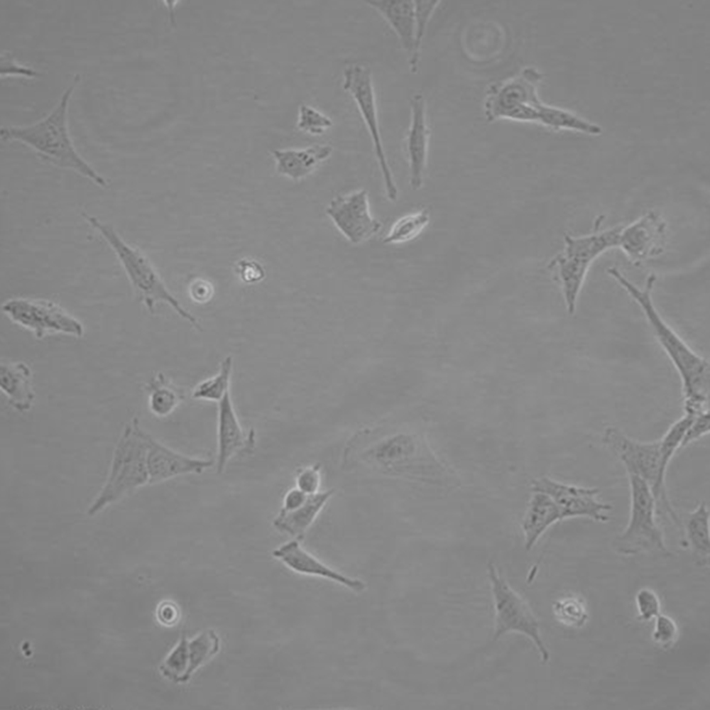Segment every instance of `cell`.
Instances as JSON below:
<instances>
[{"instance_id":"52a82bcc","label":"cell","mask_w":710,"mask_h":710,"mask_svg":"<svg viewBox=\"0 0 710 710\" xmlns=\"http://www.w3.org/2000/svg\"><path fill=\"white\" fill-rule=\"evenodd\" d=\"M602 440L625 466L628 475L638 476L650 488L656 506L662 508L679 524L672 506L665 483L660 477V442L635 440L616 427L605 429Z\"/></svg>"},{"instance_id":"83f0119b","label":"cell","mask_w":710,"mask_h":710,"mask_svg":"<svg viewBox=\"0 0 710 710\" xmlns=\"http://www.w3.org/2000/svg\"><path fill=\"white\" fill-rule=\"evenodd\" d=\"M430 219V212L426 209L404 215L393 223L383 242L386 244L408 242L422 232Z\"/></svg>"},{"instance_id":"7a4b0ae2","label":"cell","mask_w":710,"mask_h":710,"mask_svg":"<svg viewBox=\"0 0 710 710\" xmlns=\"http://www.w3.org/2000/svg\"><path fill=\"white\" fill-rule=\"evenodd\" d=\"M346 467H365L384 475L425 481L437 464L424 441L407 432H364L351 439L343 454Z\"/></svg>"},{"instance_id":"cb8c5ba5","label":"cell","mask_w":710,"mask_h":710,"mask_svg":"<svg viewBox=\"0 0 710 710\" xmlns=\"http://www.w3.org/2000/svg\"><path fill=\"white\" fill-rule=\"evenodd\" d=\"M0 388L9 404L19 412L28 410L35 398L31 371L22 361L3 364L0 366Z\"/></svg>"},{"instance_id":"e575fe53","label":"cell","mask_w":710,"mask_h":710,"mask_svg":"<svg viewBox=\"0 0 710 710\" xmlns=\"http://www.w3.org/2000/svg\"><path fill=\"white\" fill-rule=\"evenodd\" d=\"M636 604L640 620L649 621L660 612V602L656 594L650 589H642L636 595Z\"/></svg>"},{"instance_id":"8fae6325","label":"cell","mask_w":710,"mask_h":710,"mask_svg":"<svg viewBox=\"0 0 710 710\" xmlns=\"http://www.w3.org/2000/svg\"><path fill=\"white\" fill-rule=\"evenodd\" d=\"M492 583V591L496 611V631L493 640L509 631H516L532 640L540 653L542 660H549L539 633L538 623L525 601L501 577L492 562L488 564Z\"/></svg>"},{"instance_id":"6da1fadb","label":"cell","mask_w":710,"mask_h":710,"mask_svg":"<svg viewBox=\"0 0 710 710\" xmlns=\"http://www.w3.org/2000/svg\"><path fill=\"white\" fill-rule=\"evenodd\" d=\"M607 273L641 308L658 343L678 372L682 384L684 409L703 410L709 392V364L679 336L657 311L652 297L656 275L654 273L648 275L644 287L640 288L616 266L609 267Z\"/></svg>"},{"instance_id":"30bf717a","label":"cell","mask_w":710,"mask_h":710,"mask_svg":"<svg viewBox=\"0 0 710 710\" xmlns=\"http://www.w3.org/2000/svg\"><path fill=\"white\" fill-rule=\"evenodd\" d=\"M343 77V89L351 94L356 102L373 141L387 197L390 200L395 201L398 189L381 141L371 70L361 64L350 65L344 70Z\"/></svg>"},{"instance_id":"f546056e","label":"cell","mask_w":710,"mask_h":710,"mask_svg":"<svg viewBox=\"0 0 710 710\" xmlns=\"http://www.w3.org/2000/svg\"><path fill=\"white\" fill-rule=\"evenodd\" d=\"M686 537L696 552L704 555L709 554V510L705 503H699L689 515Z\"/></svg>"},{"instance_id":"ab89813d","label":"cell","mask_w":710,"mask_h":710,"mask_svg":"<svg viewBox=\"0 0 710 710\" xmlns=\"http://www.w3.org/2000/svg\"><path fill=\"white\" fill-rule=\"evenodd\" d=\"M160 621L165 626H173L177 623L180 617V610L177 605L171 601L163 603L158 611Z\"/></svg>"},{"instance_id":"3957f363","label":"cell","mask_w":710,"mask_h":710,"mask_svg":"<svg viewBox=\"0 0 710 710\" xmlns=\"http://www.w3.org/2000/svg\"><path fill=\"white\" fill-rule=\"evenodd\" d=\"M73 88L68 87L48 116L31 126L1 129V138L21 141L52 164L73 170L97 185L106 187V179L77 152L68 133L67 109Z\"/></svg>"},{"instance_id":"44dd1931","label":"cell","mask_w":710,"mask_h":710,"mask_svg":"<svg viewBox=\"0 0 710 710\" xmlns=\"http://www.w3.org/2000/svg\"><path fill=\"white\" fill-rule=\"evenodd\" d=\"M332 153L329 145L315 144L300 149H276L272 155L279 174L300 180L312 173Z\"/></svg>"},{"instance_id":"9c48e42d","label":"cell","mask_w":710,"mask_h":710,"mask_svg":"<svg viewBox=\"0 0 710 710\" xmlns=\"http://www.w3.org/2000/svg\"><path fill=\"white\" fill-rule=\"evenodd\" d=\"M542 78L536 69L527 67L513 79L492 85L485 102L488 120L538 121L539 110L543 103L537 97V88Z\"/></svg>"},{"instance_id":"f35d334b","label":"cell","mask_w":710,"mask_h":710,"mask_svg":"<svg viewBox=\"0 0 710 710\" xmlns=\"http://www.w3.org/2000/svg\"><path fill=\"white\" fill-rule=\"evenodd\" d=\"M1 75H18L32 77H36L38 73L33 70L16 64L11 55L6 52L1 55Z\"/></svg>"},{"instance_id":"f1b7e54d","label":"cell","mask_w":710,"mask_h":710,"mask_svg":"<svg viewBox=\"0 0 710 710\" xmlns=\"http://www.w3.org/2000/svg\"><path fill=\"white\" fill-rule=\"evenodd\" d=\"M554 129H574L591 135H599L600 126L591 124L576 115L553 106L542 104L538 114V121Z\"/></svg>"},{"instance_id":"ac0fdd59","label":"cell","mask_w":710,"mask_h":710,"mask_svg":"<svg viewBox=\"0 0 710 710\" xmlns=\"http://www.w3.org/2000/svg\"><path fill=\"white\" fill-rule=\"evenodd\" d=\"M411 120L406 140L410 168V185L417 190L423 184L427 166L430 131L426 121L425 102L420 94L410 101Z\"/></svg>"},{"instance_id":"ba28073f","label":"cell","mask_w":710,"mask_h":710,"mask_svg":"<svg viewBox=\"0 0 710 710\" xmlns=\"http://www.w3.org/2000/svg\"><path fill=\"white\" fill-rule=\"evenodd\" d=\"M630 490V518L626 528L613 541L620 553L647 552L669 554L661 530L655 520L656 502L649 486L633 475H628Z\"/></svg>"},{"instance_id":"2e32d148","label":"cell","mask_w":710,"mask_h":710,"mask_svg":"<svg viewBox=\"0 0 710 710\" xmlns=\"http://www.w3.org/2000/svg\"><path fill=\"white\" fill-rule=\"evenodd\" d=\"M219 638L212 629L202 632L190 640L182 635L163 661L160 670L175 683L186 682L200 667L219 652Z\"/></svg>"},{"instance_id":"74e56055","label":"cell","mask_w":710,"mask_h":710,"mask_svg":"<svg viewBox=\"0 0 710 710\" xmlns=\"http://www.w3.org/2000/svg\"><path fill=\"white\" fill-rule=\"evenodd\" d=\"M236 271L241 280L246 283H258L265 277L263 268L254 261L241 260L237 264Z\"/></svg>"},{"instance_id":"8992f818","label":"cell","mask_w":710,"mask_h":710,"mask_svg":"<svg viewBox=\"0 0 710 710\" xmlns=\"http://www.w3.org/2000/svg\"><path fill=\"white\" fill-rule=\"evenodd\" d=\"M148 437L137 418L125 426L114 452L106 481L89 506V515H96L129 492L148 484Z\"/></svg>"},{"instance_id":"5b68a950","label":"cell","mask_w":710,"mask_h":710,"mask_svg":"<svg viewBox=\"0 0 710 710\" xmlns=\"http://www.w3.org/2000/svg\"><path fill=\"white\" fill-rule=\"evenodd\" d=\"M602 218L599 217L592 232L573 236L564 234L563 250L551 259L548 268L558 281L567 310L575 312L577 299L593 262L606 251L618 247L620 231L623 226L600 230Z\"/></svg>"},{"instance_id":"8d00e7d4","label":"cell","mask_w":710,"mask_h":710,"mask_svg":"<svg viewBox=\"0 0 710 710\" xmlns=\"http://www.w3.org/2000/svg\"><path fill=\"white\" fill-rule=\"evenodd\" d=\"M709 411L698 413L684 432L680 447H684L709 432Z\"/></svg>"},{"instance_id":"836d02e7","label":"cell","mask_w":710,"mask_h":710,"mask_svg":"<svg viewBox=\"0 0 710 710\" xmlns=\"http://www.w3.org/2000/svg\"><path fill=\"white\" fill-rule=\"evenodd\" d=\"M296 487L307 494L320 491L321 465L314 464L298 470L295 477Z\"/></svg>"},{"instance_id":"7c38bea8","label":"cell","mask_w":710,"mask_h":710,"mask_svg":"<svg viewBox=\"0 0 710 710\" xmlns=\"http://www.w3.org/2000/svg\"><path fill=\"white\" fill-rule=\"evenodd\" d=\"M2 310L16 323L40 339L50 332L80 337L82 323L58 304L44 299L13 298L4 302Z\"/></svg>"},{"instance_id":"4dcf8cb0","label":"cell","mask_w":710,"mask_h":710,"mask_svg":"<svg viewBox=\"0 0 710 710\" xmlns=\"http://www.w3.org/2000/svg\"><path fill=\"white\" fill-rule=\"evenodd\" d=\"M415 2V41L410 55L409 65L411 72H416L420 58L421 45L430 17L439 1L417 0Z\"/></svg>"},{"instance_id":"484cf974","label":"cell","mask_w":710,"mask_h":710,"mask_svg":"<svg viewBox=\"0 0 710 710\" xmlns=\"http://www.w3.org/2000/svg\"><path fill=\"white\" fill-rule=\"evenodd\" d=\"M147 389L150 410L160 417L170 415L185 398L183 390L173 385L162 372L150 380Z\"/></svg>"},{"instance_id":"7402d4cb","label":"cell","mask_w":710,"mask_h":710,"mask_svg":"<svg viewBox=\"0 0 710 710\" xmlns=\"http://www.w3.org/2000/svg\"><path fill=\"white\" fill-rule=\"evenodd\" d=\"M334 493V489H329L310 494L299 506L289 510H280L273 520V526L280 532L302 539Z\"/></svg>"},{"instance_id":"4fadbf2b","label":"cell","mask_w":710,"mask_h":710,"mask_svg":"<svg viewBox=\"0 0 710 710\" xmlns=\"http://www.w3.org/2000/svg\"><path fill=\"white\" fill-rule=\"evenodd\" d=\"M533 491L548 495L559 511L561 519L586 517L597 522L608 520L612 506L598 501L599 489L566 484L548 477L533 481Z\"/></svg>"},{"instance_id":"1f68e13d","label":"cell","mask_w":710,"mask_h":710,"mask_svg":"<svg viewBox=\"0 0 710 710\" xmlns=\"http://www.w3.org/2000/svg\"><path fill=\"white\" fill-rule=\"evenodd\" d=\"M332 126V119L317 109L307 104L300 106L297 127L300 131L312 136H320Z\"/></svg>"},{"instance_id":"60d3db41","label":"cell","mask_w":710,"mask_h":710,"mask_svg":"<svg viewBox=\"0 0 710 710\" xmlns=\"http://www.w3.org/2000/svg\"><path fill=\"white\" fill-rule=\"evenodd\" d=\"M190 295L192 299L198 302L208 301L212 295V288L209 284L205 281H197L190 288Z\"/></svg>"},{"instance_id":"277c9868","label":"cell","mask_w":710,"mask_h":710,"mask_svg":"<svg viewBox=\"0 0 710 710\" xmlns=\"http://www.w3.org/2000/svg\"><path fill=\"white\" fill-rule=\"evenodd\" d=\"M82 215L111 248L134 291L150 312H154L158 302H163L195 328L201 330L197 319L186 310L168 289L145 253L126 242L112 225L86 212H83Z\"/></svg>"},{"instance_id":"d6a6232c","label":"cell","mask_w":710,"mask_h":710,"mask_svg":"<svg viewBox=\"0 0 710 710\" xmlns=\"http://www.w3.org/2000/svg\"><path fill=\"white\" fill-rule=\"evenodd\" d=\"M554 611L559 621L569 626L581 627L588 619L584 604L576 598L557 601L554 605Z\"/></svg>"},{"instance_id":"5bb4252c","label":"cell","mask_w":710,"mask_h":710,"mask_svg":"<svg viewBox=\"0 0 710 710\" xmlns=\"http://www.w3.org/2000/svg\"><path fill=\"white\" fill-rule=\"evenodd\" d=\"M326 214L351 243L361 244L376 234L382 224L370 212L368 193L359 190L332 199Z\"/></svg>"},{"instance_id":"d4e9b609","label":"cell","mask_w":710,"mask_h":710,"mask_svg":"<svg viewBox=\"0 0 710 710\" xmlns=\"http://www.w3.org/2000/svg\"><path fill=\"white\" fill-rule=\"evenodd\" d=\"M561 520L553 500L544 493L534 491L522 521L525 548L530 550L551 525Z\"/></svg>"},{"instance_id":"ffe728a7","label":"cell","mask_w":710,"mask_h":710,"mask_svg":"<svg viewBox=\"0 0 710 710\" xmlns=\"http://www.w3.org/2000/svg\"><path fill=\"white\" fill-rule=\"evenodd\" d=\"M253 432H244L234 410L230 393L218 402L217 439V454L215 462L217 474H222L230 459L253 440Z\"/></svg>"},{"instance_id":"d590c367","label":"cell","mask_w":710,"mask_h":710,"mask_svg":"<svg viewBox=\"0 0 710 710\" xmlns=\"http://www.w3.org/2000/svg\"><path fill=\"white\" fill-rule=\"evenodd\" d=\"M655 618L652 639L656 643L667 648L674 643L677 636V625L669 616L659 614Z\"/></svg>"},{"instance_id":"9a60e30c","label":"cell","mask_w":710,"mask_h":710,"mask_svg":"<svg viewBox=\"0 0 710 710\" xmlns=\"http://www.w3.org/2000/svg\"><path fill=\"white\" fill-rule=\"evenodd\" d=\"M667 223L657 212L650 211L627 226H623L618 247L634 264L660 255L665 248Z\"/></svg>"},{"instance_id":"603a6c76","label":"cell","mask_w":710,"mask_h":710,"mask_svg":"<svg viewBox=\"0 0 710 710\" xmlns=\"http://www.w3.org/2000/svg\"><path fill=\"white\" fill-rule=\"evenodd\" d=\"M366 4L389 23L403 48L410 55L415 41V2L411 0H371Z\"/></svg>"},{"instance_id":"e0dca14e","label":"cell","mask_w":710,"mask_h":710,"mask_svg":"<svg viewBox=\"0 0 710 710\" xmlns=\"http://www.w3.org/2000/svg\"><path fill=\"white\" fill-rule=\"evenodd\" d=\"M211 459L192 457L176 452L148 437L147 468L148 484H158L176 476L200 474L212 467Z\"/></svg>"},{"instance_id":"d6986e66","label":"cell","mask_w":710,"mask_h":710,"mask_svg":"<svg viewBox=\"0 0 710 710\" xmlns=\"http://www.w3.org/2000/svg\"><path fill=\"white\" fill-rule=\"evenodd\" d=\"M272 555L297 573L326 578L356 591L365 589L362 581L339 573L312 555L302 547L300 540L294 538L282 544L273 550Z\"/></svg>"},{"instance_id":"4316f807","label":"cell","mask_w":710,"mask_h":710,"mask_svg":"<svg viewBox=\"0 0 710 710\" xmlns=\"http://www.w3.org/2000/svg\"><path fill=\"white\" fill-rule=\"evenodd\" d=\"M232 369L233 359L229 355L222 360L216 374L193 388L192 397L196 400L219 402L229 392Z\"/></svg>"}]
</instances>
